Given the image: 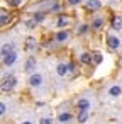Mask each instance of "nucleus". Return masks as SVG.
I'll return each instance as SVG.
<instances>
[{"label":"nucleus","mask_w":122,"mask_h":124,"mask_svg":"<svg viewBox=\"0 0 122 124\" xmlns=\"http://www.w3.org/2000/svg\"><path fill=\"white\" fill-rule=\"evenodd\" d=\"M14 49H15V46H14L12 43H5V44L2 46V49H0V51H2V54L5 56V54H10V53H14Z\"/></svg>","instance_id":"nucleus-10"},{"label":"nucleus","mask_w":122,"mask_h":124,"mask_svg":"<svg viewBox=\"0 0 122 124\" xmlns=\"http://www.w3.org/2000/svg\"><path fill=\"white\" fill-rule=\"evenodd\" d=\"M108 93H110L112 97H119V95L122 93V87H119V85H114V87H110Z\"/></svg>","instance_id":"nucleus-16"},{"label":"nucleus","mask_w":122,"mask_h":124,"mask_svg":"<svg viewBox=\"0 0 122 124\" xmlns=\"http://www.w3.org/2000/svg\"><path fill=\"white\" fill-rule=\"evenodd\" d=\"M39 124H53V121H51V117H43L39 121Z\"/></svg>","instance_id":"nucleus-23"},{"label":"nucleus","mask_w":122,"mask_h":124,"mask_svg":"<svg viewBox=\"0 0 122 124\" xmlns=\"http://www.w3.org/2000/svg\"><path fill=\"white\" fill-rule=\"evenodd\" d=\"M78 31H80V34H83V32H86V31H88V26H80V29H78Z\"/></svg>","instance_id":"nucleus-26"},{"label":"nucleus","mask_w":122,"mask_h":124,"mask_svg":"<svg viewBox=\"0 0 122 124\" xmlns=\"http://www.w3.org/2000/svg\"><path fill=\"white\" fill-rule=\"evenodd\" d=\"M32 19H34L36 22H43V21H44V14H43V12H37V14H34Z\"/></svg>","instance_id":"nucleus-21"},{"label":"nucleus","mask_w":122,"mask_h":124,"mask_svg":"<svg viewBox=\"0 0 122 124\" xmlns=\"http://www.w3.org/2000/svg\"><path fill=\"white\" fill-rule=\"evenodd\" d=\"M107 44H108L110 49H117V48L120 46V39H119L117 36H108V38H107Z\"/></svg>","instance_id":"nucleus-4"},{"label":"nucleus","mask_w":122,"mask_h":124,"mask_svg":"<svg viewBox=\"0 0 122 124\" xmlns=\"http://www.w3.org/2000/svg\"><path fill=\"white\" fill-rule=\"evenodd\" d=\"M15 61H17V53H15V51L4 56V65H5V66H12Z\"/></svg>","instance_id":"nucleus-5"},{"label":"nucleus","mask_w":122,"mask_h":124,"mask_svg":"<svg viewBox=\"0 0 122 124\" xmlns=\"http://www.w3.org/2000/svg\"><path fill=\"white\" fill-rule=\"evenodd\" d=\"M92 61H93L95 65H100V63H102V53L95 51V53L92 54Z\"/></svg>","instance_id":"nucleus-18"},{"label":"nucleus","mask_w":122,"mask_h":124,"mask_svg":"<svg viewBox=\"0 0 122 124\" xmlns=\"http://www.w3.org/2000/svg\"><path fill=\"white\" fill-rule=\"evenodd\" d=\"M112 27H114L115 31H120V29H122V17L115 16V17L112 19Z\"/></svg>","instance_id":"nucleus-13"},{"label":"nucleus","mask_w":122,"mask_h":124,"mask_svg":"<svg viewBox=\"0 0 122 124\" xmlns=\"http://www.w3.org/2000/svg\"><path fill=\"white\" fill-rule=\"evenodd\" d=\"M7 4H9L10 7H19V5L22 4V0H7Z\"/></svg>","instance_id":"nucleus-22"},{"label":"nucleus","mask_w":122,"mask_h":124,"mask_svg":"<svg viewBox=\"0 0 122 124\" xmlns=\"http://www.w3.org/2000/svg\"><path fill=\"white\" fill-rule=\"evenodd\" d=\"M68 36H70L68 31H59V32L56 34V41H58V43H65V41L68 39Z\"/></svg>","instance_id":"nucleus-14"},{"label":"nucleus","mask_w":122,"mask_h":124,"mask_svg":"<svg viewBox=\"0 0 122 124\" xmlns=\"http://www.w3.org/2000/svg\"><path fill=\"white\" fill-rule=\"evenodd\" d=\"M58 121H59V122H70V121H71V114H70V112L58 114Z\"/></svg>","instance_id":"nucleus-17"},{"label":"nucleus","mask_w":122,"mask_h":124,"mask_svg":"<svg viewBox=\"0 0 122 124\" xmlns=\"http://www.w3.org/2000/svg\"><path fill=\"white\" fill-rule=\"evenodd\" d=\"M80 2H81V0H68V4H70V5H78Z\"/></svg>","instance_id":"nucleus-27"},{"label":"nucleus","mask_w":122,"mask_h":124,"mask_svg":"<svg viewBox=\"0 0 122 124\" xmlns=\"http://www.w3.org/2000/svg\"><path fill=\"white\" fill-rule=\"evenodd\" d=\"M103 26V17H93V21H92V29H95V31H98L100 27Z\"/></svg>","instance_id":"nucleus-11"},{"label":"nucleus","mask_w":122,"mask_h":124,"mask_svg":"<svg viewBox=\"0 0 122 124\" xmlns=\"http://www.w3.org/2000/svg\"><path fill=\"white\" fill-rule=\"evenodd\" d=\"M36 46H37V41H36V38H31V36H29V38L26 39V48H27V49H34Z\"/></svg>","instance_id":"nucleus-15"},{"label":"nucleus","mask_w":122,"mask_h":124,"mask_svg":"<svg viewBox=\"0 0 122 124\" xmlns=\"http://www.w3.org/2000/svg\"><path fill=\"white\" fill-rule=\"evenodd\" d=\"M29 85H31V87H41V85H43V75H41V73H31V77H29Z\"/></svg>","instance_id":"nucleus-2"},{"label":"nucleus","mask_w":122,"mask_h":124,"mask_svg":"<svg viewBox=\"0 0 122 124\" xmlns=\"http://www.w3.org/2000/svg\"><path fill=\"white\" fill-rule=\"evenodd\" d=\"M102 7L100 0H86V9L88 10H98Z\"/></svg>","instance_id":"nucleus-8"},{"label":"nucleus","mask_w":122,"mask_h":124,"mask_svg":"<svg viewBox=\"0 0 122 124\" xmlns=\"http://www.w3.org/2000/svg\"><path fill=\"white\" fill-rule=\"evenodd\" d=\"M68 24H70V19L66 16H61L58 19V27H63V26H68Z\"/></svg>","instance_id":"nucleus-19"},{"label":"nucleus","mask_w":122,"mask_h":124,"mask_svg":"<svg viewBox=\"0 0 122 124\" xmlns=\"http://www.w3.org/2000/svg\"><path fill=\"white\" fill-rule=\"evenodd\" d=\"M15 83H17L15 75H14V73H7V75L4 77L2 83H0V88H2L4 92H9V90H12V88L15 87Z\"/></svg>","instance_id":"nucleus-1"},{"label":"nucleus","mask_w":122,"mask_h":124,"mask_svg":"<svg viewBox=\"0 0 122 124\" xmlns=\"http://www.w3.org/2000/svg\"><path fill=\"white\" fill-rule=\"evenodd\" d=\"M68 71H70V65H66V63H58V66H56V73H58L59 77L68 75Z\"/></svg>","instance_id":"nucleus-6"},{"label":"nucleus","mask_w":122,"mask_h":124,"mask_svg":"<svg viewBox=\"0 0 122 124\" xmlns=\"http://www.w3.org/2000/svg\"><path fill=\"white\" fill-rule=\"evenodd\" d=\"M0 56H2V51H0Z\"/></svg>","instance_id":"nucleus-29"},{"label":"nucleus","mask_w":122,"mask_h":124,"mask_svg":"<svg viewBox=\"0 0 122 124\" xmlns=\"http://www.w3.org/2000/svg\"><path fill=\"white\" fill-rule=\"evenodd\" d=\"M12 21V16L5 10H0V26H7L9 22Z\"/></svg>","instance_id":"nucleus-7"},{"label":"nucleus","mask_w":122,"mask_h":124,"mask_svg":"<svg viewBox=\"0 0 122 124\" xmlns=\"http://www.w3.org/2000/svg\"><path fill=\"white\" fill-rule=\"evenodd\" d=\"M76 107H78V110H88V109H90V100L80 99V100L76 102Z\"/></svg>","instance_id":"nucleus-9"},{"label":"nucleus","mask_w":122,"mask_h":124,"mask_svg":"<svg viewBox=\"0 0 122 124\" xmlns=\"http://www.w3.org/2000/svg\"><path fill=\"white\" fill-rule=\"evenodd\" d=\"M26 26H27V27H34V26H36V21H34V19H32V21H27Z\"/></svg>","instance_id":"nucleus-25"},{"label":"nucleus","mask_w":122,"mask_h":124,"mask_svg":"<svg viewBox=\"0 0 122 124\" xmlns=\"http://www.w3.org/2000/svg\"><path fill=\"white\" fill-rule=\"evenodd\" d=\"M22 124H32V122H29V121H26V122H22Z\"/></svg>","instance_id":"nucleus-28"},{"label":"nucleus","mask_w":122,"mask_h":124,"mask_svg":"<svg viewBox=\"0 0 122 124\" xmlns=\"http://www.w3.org/2000/svg\"><path fill=\"white\" fill-rule=\"evenodd\" d=\"M88 117H90V114H88V110H80L78 112V116H76V119H78V122H86L88 121Z\"/></svg>","instance_id":"nucleus-12"},{"label":"nucleus","mask_w":122,"mask_h":124,"mask_svg":"<svg viewBox=\"0 0 122 124\" xmlns=\"http://www.w3.org/2000/svg\"><path fill=\"white\" fill-rule=\"evenodd\" d=\"M80 60H81V63H90L92 61V56H90V53H81Z\"/></svg>","instance_id":"nucleus-20"},{"label":"nucleus","mask_w":122,"mask_h":124,"mask_svg":"<svg viewBox=\"0 0 122 124\" xmlns=\"http://www.w3.org/2000/svg\"><path fill=\"white\" fill-rule=\"evenodd\" d=\"M36 65H37L36 58H34V56H29V58H27V61H26V66H24V70H26L27 73H34V70H36Z\"/></svg>","instance_id":"nucleus-3"},{"label":"nucleus","mask_w":122,"mask_h":124,"mask_svg":"<svg viewBox=\"0 0 122 124\" xmlns=\"http://www.w3.org/2000/svg\"><path fill=\"white\" fill-rule=\"evenodd\" d=\"M5 109H7L5 104H4V102H0V116H4V114H5Z\"/></svg>","instance_id":"nucleus-24"}]
</instances>
